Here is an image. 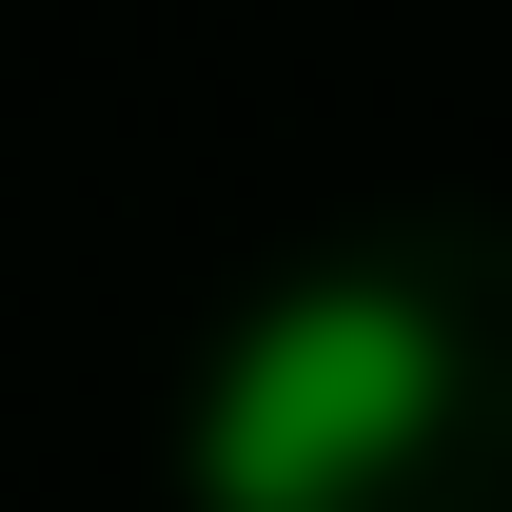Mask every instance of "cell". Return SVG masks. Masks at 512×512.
I'll return each instance as SVG.
<instances>
[{
    "instance_id": "6da1fadb",
    "label": "cell",
    "mask_w": 512,
    "mask_h": 512,
    "mask_svg": "<svg viewBox=\"0 0 512 512\" xmlns=\"http://www.w3.org/2000/svg\"><path fill=\"white\" fill-rule=\"evenodd\" d=\"M394 414H414V355H394L355 296H296V316H256L237 394H217V493L237 512H316Z\"/></svg>"
}]
</instances>
